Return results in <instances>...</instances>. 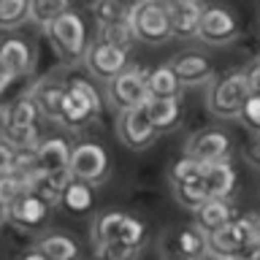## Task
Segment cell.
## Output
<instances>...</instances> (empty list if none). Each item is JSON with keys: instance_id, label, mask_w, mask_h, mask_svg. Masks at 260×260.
I'll return each mask as SVG.
<instances>
[{"instance_id": "6da1fadb", "label": "cell", "mask_w": 260, "mask_h": 260, "mask_svg": "<svg viewBox=\"0 0 260 260\" xmlns=\"http://www.w3.org/2000/svg\"><path fill=\"white\" fill-rule=\"evenodd\" d=\"M44 36L49 38L54 54L60 57L65 65H71V68L84 65L89 38H87V24H84L79 11L71 8V11H65L62 16H57L54 22H49L44 27Z\"/></svg>"}, {"instance_id": "7a4b0ae2", "label": "cell", "mask_w": 260, "mask_h": 260, "mask_svg": "<svg viewBox=\"0 0 260 260\" xmlns=\"http://www.w3.org/2000/svg\"><path fill=\"white\" fill-rule=\"evenodd\" d=\"M247 98H249V89H247V81H244V71L233 68L214 76V81L209 84L206 109L217 119H239V111Z\"/></svg>"}, {"instance_id": "3957f363", "label": "cell", "mask_w": 260, "mask_h": 260, "mask_svg": "<svg viewBox=\"0 0 260 260\" xmlns=\"http://www.w3.org/2000/svg\"><path fill=\"white\" fill-rule=\"evenodd\" d=\"M130 30H133L136 41L149 46L168 44L171 38V19H168V6L160 0H141V3L130 6Z\"/></svg>"}, {"instance_id": "277c9868", "label": "cell", "mask_w": 260, "mask_h": 260, "mask_svg": "<svg viewBox=\"0 0 260 260\" xmlns=\"http://www.w3.org/2000/svg\"><path fill=\"white\" fill-rule=\"evenodd\" d=\"M68 174L73 182H81L87 187H101L111 174L109 152L101 141H79L71 146V160H68Z\"/></svg>"}, {"instance_id": "5b68a950", "label": "cell", "mask_w": 260, "mask_h": 260, "mask_svg": "<svg viewBox=\"0 0 260 260\" xmlns=\"http://www.w3.org/2000/svg\"><path fill=\"white\" fill-rule=\"evenodd\" d=\"M233 152H236V141L222 127H201L184 141V157L201 162V166L231 162Z\"/></svg>"}, {"instance_id": "8992f818", "label": "cell", "mask_w": 260, "mask_h": 260, "mask_svg": "<svg viewBox=\"0 0 260 260\" xmlns=\"http://www.w3.org/2000/svg\"><path fill=\"white\" fill-rule=\"evenodd\" d=\"M146 101H149V95H146V71L138 68V65H127V71H122L117 79H111L103 87V103L117 114L144 106Z\"/></svg>"}, {"instance_id": "52a82bcc", "label": "cell", "mask_w": 260, "mask_h": 260, "mask_svg": "<svg viewBox=\"0 0 260 260\" xmlns=\"http://www.w3.org/2000/svg\"><path fill=\"white\" fill-rule=\"evenodd\" d=\"M241 36V22L233 8L228 6H209L203 3V14L198 22L195 41L206 46H228Z\"/></svg>"}, {"instance_id": "ba28073f", "label": "cell", "mask_w": 260, "mask_h": 260, "mask_svg": "<svg viewBox=\"0 0 260 260\" xmlns=\"http://www.w3.org/2000/svg\"><path fill=\"white\" fill-rule=\"evenodd\" d=\"M252 241H257L255 239V222H252V214H247V217H236L222 231L206 236V249L217 257L236 260L241 255V249L249 247Z\"/></svg>"}, {"instance_id": "9c48e42d", "label": "cell", "mask_w": 260, "mask_h": 260, "mask_svg": "<svg viewBox=\"0 0 260 260\" xmlns=\"http://www.w3.org/2000/svg\"><path fill=\"white\" fill-rule=\"evenodd\" d=\"M157 136L160 133L154 130L144 106H136V109H127V111L117 114V138L130 152H146L154 141H157Z\"/></svg>"}, {"instance_id": "30bf717a", "label": "cell", "mask_w": 260, "mask_h": 260, "mask_svg": "<svg viewBox=\"0 0 260 260\" xmlns=\"http://www.w3.org/2000/svg\"><path fill=\"white\" fill-rule=\"evenodd\" d=\"M171 71H174L176 81L184 87H209L214 81L217 71H214V62L206 52L201 49H182L179 54H174L168 60Z\"/></svg>"}, {"instance_id": "8fae6325", "label": "cell", "mask_w": 260, "mask_h": 260, "mask_svg": "<svg viewBox=\"0 0 260 260\" xmlns=\"http://www.w3.org/2000/svg\"><path fill=\"white\" fill-rule=\"evenodd\" d=\"M130 65V54L122 52V49H114L103 41H89L87 57H84V68L95 81L101 84H109L111 79H117L122 71H127Z\"/></svg>"}, {"instance_id": "7c38bea8", "label": "cell", "mask_w": 260, "mask_h": 260, "mask_svg": "<svg viewBox=\"0 0 260 260\" xmlns=\"http://www.w3.org/2000/svg\"><path fill=\"white\" fill-rule=\"evenodd\" d=\"M36 62H38V52L27 38H19V36L0 38V68L11 79L30 76L36 71Z\"/></svg>"}, {"instance_id": "4fadbf2b", "label": "cell", "mask_w": 260, "mask_h": 260, "mask_svg": "<svg viewBox=\"0 0 260 260\" xmlns=\"http://www.w3.org/2000/svg\"><path fill=\"white\" fill-rule=\"evenodd\" d=\"M36 249L46 260H84V247L68 231H46L38 236Z\"/></svg>"}, {"instance_id": "5bb4252c", "label": "cell", "mask_w": 260, "mask_h": 260, "mask_svg": "<svg viewBox=\"0 0 260 260\" xmlns=\"http://www.w3.org/2000/svg\"><path fill=\"white\" fill-rule=\"evenodd\" d=\"M166 247L176 260H201L206 255V236L195 225H179L166 236Z\"/></svg>"}, {"instance_id": "9a60e30c", "label": "cell", "mask_w": 260, "mask_h": 260, "mask_svg": "<svg viewBox=\"0 0 260 260\" xmlns=\"http://www.w3.org/2000/svg\"><path fill=\"white\" fill-rule=\"evenodd\" d=\"M168 6V19H171V36L190 41L198 32V22L203 14L201 0H171Z\"/></svg>"}, {"instance_id": "2e32d148", "label": "cell", "mask_w": 260, "mask_h": 260, "mask_svg": "<svg viewBox=\"0 0 260 260\" xmlns=\"http://www.w3.org/2000/svg\"><path fill=\"white\" fill-rule=\"evenodd\" d=\"M49 209L52 206H46V203L41 198H36L32 192H24L6 214H8V222L16 225L19 231H41L49 219Z\"/></svg>"}, {"instance_id": "e0dca14e", "label": "cell", "mask_w": 260, "mask_h": 260, "mask_svg": "<svg viewBox=\"0 0 260 260\" xmlns=\"http://www.w3.org/2000/svg\"><path fill=\"white\" fill-rule=\"evenodd\" d=\"M233 219H236V206L231 201H222V198H209L198 211H192V225L198 228L203 236L222 231L228 222H233Z\"/></svg>"}, {"instance_id": "ac0fdd59", "label": "cell", "mask_w": 260, "mask_h": 260, "mask_svg": "<svg viewBox=\"0 0 260 260\" xmlns=\"http://www.w3.org/2000/svg\"><path fill=\"white\" fill-rule=\"evenodd\" d=\"M68 184H71L68 171H36L27 179V192L41 198L46 206H54V203L62 201V192Z\"/></svg>"}, {"instance_id": "d6986e66", "label": "cell", "mask_w": 260, "mask_h": 260, "mask_svg": "<svg viewBox=\"0 0 260 260\" xmlns=\"http://www.w3.org/2000/svg\"><path fill=\"white\" fill-rule=\"evenodd\" d=\"M32 98V103L38 106L41 119L57 122L60 125V106H62V95H65V84L54 79H41L32 84V89L27 92Z\"/></svg>"}, {"instance_id": "ffe728a7", "label": "cell", "mask_w": 260, "mask_h": 260, "mask_svg": "<svg viewBox=\"0 0 260 260\" xmlns=\"http://www.w3.org/2000/svg\"><path fill=\"white\" fill-rule=\"evenodd\" d=\"M71 144L60 136L41 138L36 146V171H68Z\"/></svg>"}, {"instance_id": "44dd1931", "label": "cell", "mask_w": 260, "mask_h": 260, "mask_svg": "<svg viewBox=\"0 0 260 260\" xmlns=\"http://www.w3.org/2000/svg\"><path fill=\"white\" fill-rule=\"evenodd\" d=\"M201 182H203V187H206L209 198L231 201V195L236 192V171H233L231 162H214V166L203 168Z\"/></svg>"}, {"instance_id": "7402d4cb", "label": "cell", "mask_w": 260, "mask_h": 260, "mask_svg": "<svg viewBox=\"0 0 260 260\" xmlns=\"http://www.w3.org/2000/svg\"><path fill=\"white\" fill-rule=\"evenodd\" d=\"M146 95H149V101H174V98H182V84L176 81L168 62L146 71Z\"/></svg>"}, {"instance_id": "603a6c76", "label": "cell", "mask_w": 260, "mask_h": 260, "mask_svg": "<svg viewBox=\"0 0 260 260\" xmlns=\"http://www.w3.org/2000/svg\"><path fill=\"white\" fill-rule=\"evenodd\" d=\"M125 214H127V211H122V209H103V211H98V214L92 217V222H89V239H92V247L117 241Z\"/></svg>"}, {"instance_id": "cb8c5ba5", "label": "cell", "mask_w": 260, "mask_h": 260, "mask_svg": "<svg viewBox=\"0 0 260 260\" xmlns=\"http://www.w3.org/2000/svg\"><path fill=\"white\" fill-rule=\"evenodd\" d=\"M146 114H149L152 125L157 133H166V130L179 127V122L184 117V106L182 98H174V101H146L144 103Z\"/></svg>"}, {"instance_id": "d4e9b609", "label": "cell", "mask_w": 260, "mask_h": 260, "mask_svg": "<svg viewBox=\"0 0 260 260\" xmlns=\"http://www.w3.org/2000/svg\"><path fill=\"white\" fill-rule=\"evenodd\" d=\"M6 119H8L6 127H38L41 114L30 95H19L6 106Z\"/></svg>"}, {"instance_id": "484cf974", "label": "cell", "mask_w": 260, "mask_h": 260, "mask_svg": "<svg viewBox=\"0 0 260 260\" xmlns=\"http://www.w3.org/2000/svg\"><path fill=\"white\" fill-rule=\"evenodd\" d=\"M62 84H65V92H71L73 98H79V101L84 103L87 109L95 114V117L103 111V106H106V103H103V95L98 92V87H95L87 76H76V73H73V76H68Z\"/></svg>"}, {"instance_id": "4316f807", "label": "cell", "mask_w": 260, "mask_h": 260, "mask_svg": "<svg viewBox=\"0 0 260 260\" xmlns=\"http://www.w3.org/2000/svg\"><path fill=\"white\" fill-rule=\"evenodd\" d=\"M92 203H95V195H92V187L81 184V182H73L65 187L62 192V201L60 206L65 211H71V214H87V211H92Z\"/></svg>"}, {"instance_id": "83f0119b", "label": "cell", "mask_w": 260, "mask_h": 260, "mask_svg": "<svg viewBox=\"0 0 260 260\" xmlns=\"http://www.w3.org/2000/svg\"><path fill=\"white\" fill-rule=\"evenodd\" d=\"M119 244H125V247L141 252L146 247V241H149V228H146V222L138 214H125V219H122V231H119Z\"/></svg>"}, {"instance_id": "f1b7e54d", "label": "cell", "mask_w": 260, "mask_h": 260, "mask_svg": "<svg viewBox=\"0 0 260 260\" xmlns=\"http://www.w3.org/2000/svg\"><path fill=\"white\" fill-rule=\"evenodd\" d=\"M89 14H92V19L98 22V27H106V24L127 22L130 6L119 3V0H98V3L89 6Z\"/></svg>"}, {"instance_id": "f546056e", "label": "cell", "mask_w": 260, "mask_h": 260, "mask_svg": "<svg viewBox=\"0 0 260 260\" xmlns=\"http://www.w3.org/2000/svg\"><path fill=\"white\" fill-rule=\"evenodd\" d=\"M30 22V0H0V30H19Z\"/></svg>"}, {"instance_id": "4dcf8cb0", "label": "cell", "mask_w": 260, "mask_h": 260, "mask_svg": "<svg viewBox=\"0 0 260 260\" xmlns=\"http://www.w3.org/2000/svg\"><path fill=\"white\" fill-rule=\"evenodd\" d=\"M171 190H174V201L187 211H198L209 201V192H206L201 179L198 182H187V184H174Z\"/></svg>"}, {"instance_id": "1f68e13d", "label": "cell", "mask_w": 260, "mask_h": 260, "mask_svg": "<svg viewBox=\"0 0 260 260\" xmlns=\"http://www.w3.org/2000/svg\"><path fill=\"white\" fill-rule=\"evenodd\" d=\"M98 41L109 44L114 49H122V52L130 54V49L136 44V36L130 30V22H117V24H106V27H98Z\"/></svg>"}, {"instance_id": "d6a6232c", "label": "cell", "mask_w": 260, "mask_h": 260, "mask_svg": "<svg viewBox=\"0 0 260 260\" xmlns=\"http://www.w3.org/2000/svg\"><path fill=\"white\" fill-rule=\"evenodd\" d=\"M65 11H71L68 0H30V22L41 24V27H46Z\"/></svg>"}, {"instance_id": "836d02e7", "label": "cell", "mask_w": 260, "mask_h": 260, "mask_svg": "<svg viewBox=\"0 0 260 260\" xmlns=\"http://www.w3.org/2000/svg\"><path fill=\"white\" fill-rule=\"evenodd\" d=\"M0 141H6L14 152H24V149H36L41 144L38 127H6L0 133Z\"/></svg>"}, {"instance_id": "e575fe53", "label": "cell", "mask_w": 260, "mask_h": 260, "mask_svg": "<svg viewBox=\"0 0 260 260\" xmlns=\"http://www.w3.org/2000/svg\"><path fill=\"white\" fill-rule=\"evenodd\" d=\"M24 192H27V184H24V179L14 176V174H3V176H0V206H3L6 211L11 209Z\"/></svg>"}, {"instance_id": "d590c367", "label": "cell", "mask_w": 260, "mask_h": 260, "mask_svg": "<svg viewBox=\"0 0 260 260\" xmlns=\"http://www.w3.org/2000/svg\"><path fill=\"white\" fill-rule=\"evenodd\" d=\"M203 168L206 166H201V162H195L190 157H182V160H176L174 166H171V187L174 184H187V182H198V179L203 176Z\"/></svg>"}, {"instance_id": "8d00e7d4", "label": "cell", "mask_w": 260, "mask_h": 260, "mask_svg": "<svg viewBox=\"0 0 260 260\" xmlns=\"http://www.w3.org/2000/svg\"><path fill=\"white\" fill-rule=\"evenodd\" d=\"M239 122L244 130L260 136V95H249L239 111Z\"/></svg>"}, {"instance_id": "74e56055", "label": "cell", "mask_w": 260, "mask_h": 260, "mask_svg": "<svg viewBox=\"0 0 260 260\" xmlns=\"http://www.w3.org/2000/svg\"><path fill=\"white\" fill-rule=\"evenodd\" d=\"M141 252L125 247V244L119 241H111V244H101V247H95V257L98 260H138Z\"/></svg>"}, {"instance_id": "f35d334b", "label": "cell", "mask_w": 260, "mask_h": 260, "mask_svg": "<svg viewBox=\"0 0 260 260\" xmlns=\"http://www.w3.org/2000/svg\"><path fill=\"white\" fill-rule=\"evenodd\" d=\"M241 71H244V81H247L249 95H260V57H255V60Z\"/></svg>"}, {"instance_id": "ab89813d", "label": "cell", "mask_w": 260, "mask_h": 260, "mask_svg": "<svg viewBox=\"0 0 260 260\" xmlns=\"http://www.w3.org/2000/svg\"><path fill=\"white\" fill-rule=\"evenodd\" d=\"M14 157H16V152L6 141H0V176L14 174Z\"/></svg>"}, {"instance_id": "60d3db41", "label": "cell", "mask_w": 260, "mask_h": 260, "mask_svg": "<svg viewBox=\"0 0 260 260\" xmlns=\"http://www.w3.org/2000/svg\"><path fill=\"white\" fill-rule=\"evenodd\" d=\"M236 260H260V241H252L249 247H244Z\"/></svg>"}, {"instance_id": "b9f144b4", "label": "cell", "mask_w": 260, "mask_h": 260, "mask_svg": "<svg viewBox=\"0 0 260 260\" xmlns=\"http://www.w3.org/2000/svg\"><path fill=\"white\" fill-rule=\"evenodd\" d=\"M247 157H249V160L260 168V136H257L255 141H252V144L247 146Z\"/></svg>"}, {"instance_id": "7bdbcfd3", "label": "cell", "mask_w": 260, "mask_h": 260, "mask_svg": "<svg viewBox=\"0 0 260 260\" xmlns=\"http://www.w3.org/2000/svg\"><path fill=\"white\" fill-rule=\"evenodd\" d=\"M14 260H46V257L41 255V252H38L36 247H30V249H24V252H19V255H16Z\"/></svg>"}, {"instance_id": "ee69618b", "label": "cell", "mask_w": 260, "mask_h": 260, "mask_svg": "<svg viewBox=\"0 0 260 260\" xmlns=\"http://www.w3.org/2000/svg\"><path fill=\"white\" fill-rule=\"evenodd\" d=\"M11 76H8V73L3 71V68H0V92H6V89H8V84H11Z\"/></svg>"}, {"instance_id": "f6af8a7d", "label": "cell", "mask_w": 260, "mask_h": 260, "mask_svg": "<svg viewBox=\"0 0 260 260\" xmlns=\"http://www.w3.org/2000/svg\"><path fill=\"white\" fill-rule=\"evenodd\" d=\"M252 222H255V239L260 241V211H257V214H252Z\"/></svg>"}, {"instance_id": "bcb514c9", "label": "cell", "mask_w": 260, "mask_h": 260, "mask_svg": "<svg viewBox=\"0 0 260 260\" xmlns=\"http://www.w3.org/2000/svg\"><path fill=\"white\" fill-rule=\"evenodd\" d=\"M6 222H8V214H6V209H3V206H0V228H3Z\"/></svg>"}, {"instance_id": "7dc6e473", "label": "cell", "mask_w": 260, "mask_h": 260, "mask_svg": "<svg viewBox=\"0 0 260 260\" xmlns=\"http://www.w3.org/2000/svg\"><path fill=\"white\" fill-rule=\"evenodd\" d=\"M201 260H225V257H217V255H211V252H206V255H203Z\"/></svg>"}]
</instances>
